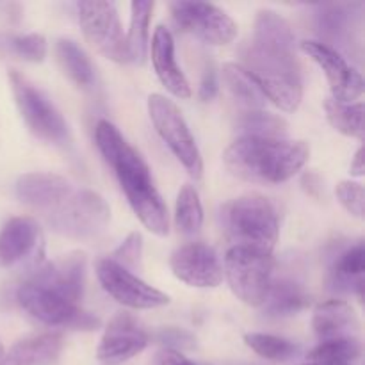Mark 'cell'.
<instances>
[{
  "label": "cell",
  "mask_w": 365,
  "mask_h": 365,
  "mask_svg": "<svg viewBox=\"0 0 365 365\" xmlns=\"http://www.w3.org/2000/svg\"><path fill=\"white\" fill-rule=\"evenodd\" d=\"M242 68L257 81L267 102L294 113L303 98L302 68L291 24L271 9L259 11L253 34L241 48Z\"/></svg>",
  "instance_id": "1"
},
{
  "label": "cell",
  "mask_w": 365,
  "mask_h": 365,
  "mask_svg": "<svg viewBox=\"0 0 365 365\" xmlns=\"http://www.w3.org/2000/svg\"><path fill=\"white\" fill-rule=\"evenodd\" d=\"M96 146L116 175L132 210L152 234L164 237L170 232L168 207L153 184L148 164L130 146L110 121L102 120L95 130Z\"/></svg>",
  "instance_id": "2"
},
{
  "label": "cell",
  "mask_w": 365,
  "mask_h": 365,
  "mask_svg": "<svg viewBox=\"0 0 365 365\" xmlns=\"http://www.w3.org/2000/svg\"><path fill=\"white\" fill-rule=\"evenodd\" d=\"M309 159V143L259 138H237L223 155L232 175L266 185L287 182L305 168Z\"/></svg>",
  "instance_id": "3"
},
{
  "label": "cell",
  "mask_w": 365,
  "mask_h": 365,
  "mask_svg": "<svg viewBox=\"0 0 365 365\" xmlns=\"http://www.w3.org/2000/svg\"><path fill=\"white\" fill-rule=\"evenodd\" d=\"M225 232L234 246L273 253L280 235V223L273 203L262 195H245L221 210Z\"/></svg>",
  "instance_id": "4"
},
{
  "label": "cell",
  "mask_w": 365,
  "mask_h": 365,
  "mask_svg": "<svg viewBox=\"0 0 365 365\" xmlns=\"http://www.w3.org/2000/svg\"><path fill=\"white\" fill-rule=\"evenodd\" d=\"M48 227L59 235L75 241L98 237L110 221V207L95 191H71L53 209L43 214Z\"/></svg>",
  "instance_id": "5"
},
{
  "label": "cell",
  "mask_w": 365,
  "mask_h": 365,
  "mask_svg": "<svg viewBox=\"0 0 365 365\" xmlns=\"http://www.w3.org/2000/svg\"><path fill=\"white\" fill-rule=\"evenodd\" d=\"M273 253L232 246L225 255L223 277L235 298L250 307H260L273 284Z\"/></svg>",
  "instance_id": "6"
},
{
  "label": "cell",
  "mask_w": 365,
  "mask_h": 365,
  "mask_svg": "<svg viewBox=\"0 0 365 365\" xmlns=\"http://www.w3.org/2000/svg\"><path fill=\"white\" fill-rule=\"evenodd\" d=\"M16 302L25 312L39 323L52 328L91 331L100 327V319L56 292L25 280L16 291Z\"/></svg>",
  "instance_id": "7"
},
{
  "label": "cell",
  "mask_w": 365,
  "mask_h": 365,
  "mask_svg": "<svg viewBox=\"0 0 365 365\" xmlns=\"http://www.w3.org/2000/svg\"><path fill=\"white\" fill-rule=\"evenodd\" d=\"M148 114L157 134L177 157L178 163L195 180H200L203 175L202 153L177 103L168 96L153 93L148 96Z\"/></svg>",
  "instance_id": "8"
},
{
  "label": "cell",
  "mask_w": 365,
  "mask_h": 365,
  "mask_svg": "<svg viewBox=\"0 0 365 365\" xmlns=\"http://www.w3.org/2000/svg\"><path fill=\"white\" fill-rule=\"evenodd\" d=\"M77 16L86 41L106 59L118 64L130 63L127 34L114 2H78Z\"/></svg>",
  "instance_id": "9"
},
{
  "label": "cell",
  "mask_w": 365,
  "mask_h": 365,
  "mask_svg": "<svg viewBox=\"0 0 365 365\" xmlns=\"http://www.w3.org/2000/svg\"><path fill=\"white\" fill-rule=\"evenodd\" d=\"M9 84L14 102L32 134L53 145H64L70 139L68 125L57 107L16 70L9 71Z\"/></svg>",
  "instance_id": "10"
},
{
  "label": "cell",
  "mask_w": 365,
  "mask_h": 365,
  "mask_svg": "<svg viewBox=\"0 0 365 365\" xmlns=\"http://www.w3.org/2000/svg\"><path fill=\"white\" fill-rule=\"evenodd\" d=\"M170 7L178 29L207 45L223 46L237 38V24L214 4L180 0Z\"/></svg>",
  "instance_id": "11"
},
{
  "label": "cell",
  "mask_w": 365,
  "mask_h": 365,
  "mask_svg": "<svg viewBox=\"0 0 365 365\" xmlns=\"http://www.w3.org/2000/svg\"><path fill=\"white\" fill-rule=\"evenodd\" d=\"M96 277L103 291L128 309L152 310L170 303V296L148 285L138 274L118 266L109 257L96 262Z\"/></svg>",
  "instance_id": "12"
},
{
  "label": "cell",
  "mask_w": 365,
  "mask_h": 365,
  "mask_svg": "<svg viewBox=\"0 0 365 365\" xmlns=\"http://www.w3.org/2000/svg\"><path fill=\"white\" fill-rule=\"evenodd\" d=\"M299 48L324 71L328 86H330L331 98L337 102L353 103L362 96V75L348 63L342 53L323 45L321 41H302Z\"/></svg>",
  "instance_id": "13"
},
{
  "label": "cell",
  "mask_w": 365,
  "mask_h": 365,
  "mask_svg": "<svg viewBox=\"0 0 365 365\" xmlns=\"http://www.w3.org/2000/svg\"><path fill=\"white\" fill-rule=\"evenodd\" d=\"M170 267L189 287L214 289L223 282V266L216 250L203 242H189L175 250Z\"/></svg>",
  "instance_id": "14"
},
{
  "label": "cell",
  "mask_w": 365,
  "mask_h": 365,
  "mask_svg": "<svg viewBox=\"0 0 365 365\" xmlns=\"http://www.w3.org/2000/svg\"><path fill=\"white\" fill-rule=\"evenodd\" d=\"M150 334L130 314H116L102 335L96 356L100 362L116 365L134 359L150 344Z\"/></svg>",
  "instance_id": "15"
},
{
  "label": "cell",
  "mask_w": 365,
  "mask_h": 365,
  "mask_svg": "<svg viewBox=\"0 0 365 365\" xmlns=\"http://www.w3.org/2000/svg\"><path fill=\"white\" fill-rule=\"evenodd\" d=\"M84 278L86 255L81 252H73L52 262L38 266L27 280L81 305L82 294H84Z\"/></svg>",
  "instance_id": "16"
},
{
  "label": "cell",
  "mask_w": 365,
  "mask_h": 365,
  "mask_svg": "<svg viewBox=\"0 0 365 365\" xmlns=\"http://www.w3.org/2000/svg\"><path fill=\"white\" fill-rule=\"evenodd\" d=\"M41 228L32 217L18 216L0 230V269L18 266L41 253Z\"/></svg>",
  "instance_id": "17"
},
{
  "label": "cell",
  "mask_w": 365,
  "mask_h": 365,
  "mask_svg": "<svg viewBox=\"0 0 365 365\" xmlns=\"http://www.w3.org/2000/svg\"><path fill=\"white\" fill-rule=\"evenodd\" d=\"M148 50L152 53V63L153 68H155L157 77L163 82L164 88L177 98L187 100L191 96V86H189L187 77H185L184 71L177 63L175 39L170 29L159 25L153 32Z\"/></svg>",
  "instance_id": "18"
},
{
  "label": "cell",
  "mask_w": 365,
  "mask_h": 365,
  "mask_svg": "<svg viewBox=\"0 0 365 365\" xmlns=\"http://www.w3.org/2000/svg\"><path fill=\"white\" fill-rule=\"evenodd\" d=\"M73 185L56 173H27L16 182V196L21 203L41 210L43 214L63 202Z\"/></svg>",
  "instance_id": "19"
},
{
  "label": "cell",
  "mask_w": 365,
  "mask_h": 365,
  "mask_svg": "<svg viewBox=\"0 0 365 365\" xmlns=\"http://www.w3.org/2000/svg\"><path fill=\"white\" fill-rule=\"evenodd\" d=\"M312 328L319 342L331 341V339L359 337L360 319L349 303L342 299H330L316 307Z\"/></svg>",
  "instance_id": "20"
},
{
  "label": "cell",
  "mask_w": 365,
  "mask_h": 365,
  "mask_svg": "<svg viewBox=\"0 0 365 365\" xmlns=\"http://www.w3.org/2000/svg\"><path fill=\"white\" fill-rule=\"evenodd\" d=\"M356 6L349 4H331V6H321L317 13V29L323 38V45L334 48L337 45V52L341 50H351L355 43V29L359 21V14H355Z\"/></svg>",
  "instance_id": "21"
},
{
  "label": "cell",
  "mask_w": 365,
  "mask_h": 365,
  "mask_svg": "<svg viewBox=\"0 0 365 365\" xmlns=\"http://www.w3.org/2000/svg\"><path fill=\"white\" fill-rule=\"evenodd\" d=\"M63 346V335L56 331L31 335L13 344L4 356V365H53L59 360Z\"/></svg>",
  "instance_id": "22"
},
{
  "label": "cell",
  "mask_w": 365,
  "mask_h": 365,
  "mask_svg": "<svg viewBox=\"0 0 365 365\" xmlns=\"http://www.w3.org/2000/svg\"><path fill=\"white\" fill-rule=\"evenodd\" d=\"M365 271V248L364 242L349 246L335 259L330 273V284L334 291L355 292L362 298Z\"/></svg>",
  "instance_id": "23"
},
{
  "label": "cell",
  "mask_w": 365,
  "mask_h": 365,
  "mask_svg": "<svg viewBox=\"0 0 365 365\" xmlns=\"http://www.w3.org/2000/svg\"><path fill=\"white\" fill-rule=\"evenodd\" d=\"M310 303V296L298 282L280 278L273 280L269 292L260 307L267 317H289L302 312Z\"/></svg>",
  "instance_id": "24"
},
{
  "label": "cell",
  "mask_w": 365,
  "mask_h": 365,
  "mask_svg": "<svg viewBox=\"0 0 365 365\" xmlns=\"http://www.w3.org/2000/svg\"><path fill=\"white\" fill-rule=\"evenodd\" d=\"M223 82L235 102L241 103L246 110H262L266 109V96L259 88L255 78L235 63L223 64Z\"/></svg>",
  "instance_id": "25"
},
{
  "label": "cell",
  "mask_w": 365,
  "mask_h": 365,
  "mask_svg": "<svg viewBox=\"0 0 365 365\" xmlns=\"http://www.w3.org/2000/svg\"><path fill=\"white\" fill-rule=\"evenodd\" d=\"M239 138L287 139L289 125L282 116L267 110H245L237 120Z\"/></svg>",
  "instance_id": "26"
},
{
  "label": "cell",
  "mask_w": 365,
  "mask_h": 365,
  "mask_svg": "<svg viewBox=\"0 0 365 365\" xmlns=\"http://www.w3.org/2000/svg\"><path fill=\"white\" fill-rule=\"evenodd\" d=\"M56 56L61 68L68 75L70 81L81 88H89L95 82V70L91 66V61L84 53V50L71 39H59L56 45Z\"/></svg>",
  "instance_id": "27"
},
{
  "label": "cell",
  "mask_w": 365,
  "mask_h": 365,
  "mask_svg": "<svg viewBox=\"0 0 365 365\" xmlns=\"http://www.w3.org/2000/svg\"><path fill=\"white\" fill-rule=\"evenodd\" d=\"M155 4L153 2H132L130 4V29L127 34L128 50L132 61L145 64L150 48V20Z\"/></svg>",
  "instance_id": "28"
},
{
  "label": "cell",
  "mask_w": 365,
  "mask_h": 365,
  "mask_svg": "<svg viewBox=\"0 0 365 365\" xmlns=\"http://www.w3.org/2000/svg\"><path fill=\"white\" fill-rule=\"evenodd\" d=\"M362 356V342L359 337L323 341L309 353V362L319 365H353Z\"/></svg>",
  "instance_id": "29"
},
{
  "label": "cell",
  "mask_w": 365,
  "mask_h": 365,
  "mask_svg": "<svg viewBox=\"0 0 365 365\" xmlns=\"http://www.w3.org/2000/svg\"><path fill=\"white\" fill-rule=\"evenodd\" d=\"M324 113L331 127L348 138L364 139V103L337 102L330 96L324 100Z\"/></svg>",
  "instance_id": "30"
},
{
  "label": "cell",
  "mask_w": 365,
  "mask_h": 365,
  "mask_svg": "<svg viewBox=\"0 0 365 365\" xmlns=\"http://www.w3.org/2000/svg\"><path fill=\"white\" fill-rule=\"evenodd\" d=\"M175 223L184 235L198 234L203 225V207L198 191L191 184L180 189L175 203Z\"/></svg>",
  "instance_id": "31"
},
{
  "label": "cell",
  "mask_w": 365,
  "mask_h": 365,
  "mask_svg": "<svg viewBox=\"0 0 365 365\" xmlns=\"http://www.w3.org/2000/svg\"><path fill=\"white\" fill-rule=\"evenodd\" d=\"M245 342L257 355L273 362H287L299 353L294 342L269 334H246Z\"/></svg>",
  "instance_id": "32"
},
{
  "label": "cell",
  "mask_w": 365,
  "mask_h": 365,
  "mask_svg": "<svg viewBox=\"0 0 365 365\" xmlns=\"http://www.w3.org/2000/svg\"><path fill=\"white\" fill-rule=\"evenodd\" d=\"M0 46L9 50L11 53L18 56L20 59L29 61V63H41V61H45L46 52H48L45 36L36 34V32L4 38Z\"/></svg>",
  "instance_id": "33"
},
{
  "label": "cell",
  "mask_w": 365,
  "mask_h": 365,
  "mask_svg": "<svg viewBox=\"0 0 365 365\" xmlns=\"http://www.w3.org/2000/svg\"><path fill=\"white\" fill-rule=\"evenodd\" d=\"M118 266L127 271H139L143 267V235L139 232H132L123 242L118 246L109 257Z\"/></svg>",
  "instance_id": "34"
},
{
  "label": "cell",
  "mask_w": 365,
  "mask_h": 365,
  "mask_svg": "<svg viewBox=\"0 0 365 365\" xmlns=\"http://www.w3.org/2000/svg\"><path fill=\"white\" fill-rule=\"evenodd\" d=\"M335 195L341 205L348 210L351 216H364V185L360 182L342 180L335 187Z\"/></svg>",
  "instance_id": "35"
},
{
  "label": "cell",
  "mask_w": 365,
  "mask_h": 365,
  "mask_svg": "<svg viewBox=\"0 0 365 365\" xmlns=\"http://www.w3.org/2000/svg\"><path fill=\"white\" fill-rule=\"evenodd\" d=\"M155 341L160 346H164V349H173V351H184V349H192L196 346L195 335H191L189 331L182 330V328H163V330L157 331Z\"/></svg>",
  "instance_id": "36"
},
{
  "label": "cell",
  "mask_w": 365,
  "mask_h": 365,
  "mask_svg": "<svg viewBox=\"0 0 365 365\" xmlns=\"http://www.w3.org/2000/svg\"><path fill=\"white\" fill-rule=\"evenodd\" d=\"M217 89H220V82H217V73L214 70V66H209L203 73L202 82H200V98L203 102H209L214 96L217 95Z\"/></svg>",
  "instance_id": "37"
},
{
  "label": "cell",
  "mask_w": 365,
  "mask_h": 365,
  "mask_svg": "<svg viewBox=\"0 0 365 365\" xmlns=\"http://www.w3.org/2000/svg\"><path fill=\"white\" fill-rule=\"evenodd\" d=\"M153 365H210V364H196L192 360L185 359L180 351L173 349H163L153 359Z\"/></svg>",
  "instance_id": "38"
},
{
  "label": "cell",
  "mask_w": 365,
  "mask_h": 365,
  "mask_svg": "<svg viewBox=\"0 0 365 365\" xmlns=\"http://www.w3.org/2000/svg\"><path fill=\"white\" fill-rule=\"evenodd\" d=\"M364 150L359 148L356 150L355 157H353V163L351 166H349V173L353 175V177H362L364 175Z\"/></svg>",
  "instance_id": "39"
},
{
  "label": "cell",
  "mask_w": 365,
  "mask_h": 365,
  "mask_svg": "<svg viewBox=\"0 0 365 365\" xmlns=\"http://www.w3.org/2000/svg\"><path fill=\"white\" fill-rule=\"evenodd\" d=\"M4 356H6V351H4V346L0 342V365H4Z\"/></svg>",
  "instance_id": "40"
},
{
  "label": "cell",
  "mask_w": 365,
  "mask_h": 365,
  "mask_svg": "<svg viewBox=\"0 0 365 365\" xmlns=\"http://www.w3.org/2000/svg\"><path fill=\"white\" fill-rule=\"evenodd\" d=\"M302 365H319V364H312V362H309V364H302Z\"/></svg>",
  "instance_id": "41"
}]
</instances>
